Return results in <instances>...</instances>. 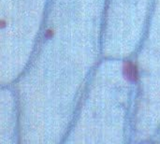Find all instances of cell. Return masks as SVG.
<instances>
[{
	"mask_svg": "<svg viewBox=\"0 0 160 144\" xmlns=\"http://www.w3.org/2000/svg\"><path fill=\"white\" fill-rule=\"evenodd\" d=\"M125 73H126V76L128 77V79H129L131 81H135L137 79V77H138L137 67H136V66H134L131 63H128V64L126 65Z\"/></svg>",
	"mask_w": 160,
	"mask_h": 144,
	"instance_id": "obj_1",
	"label": "cell"
}]
</instances>
